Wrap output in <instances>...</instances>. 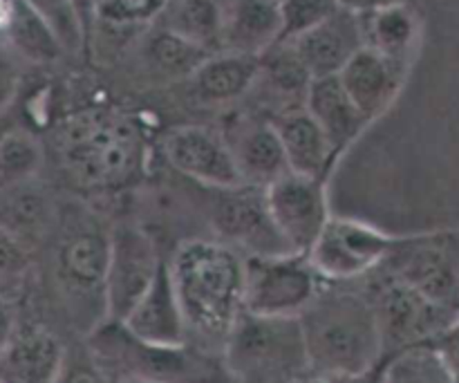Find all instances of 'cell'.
I'll use <instances>...</instances> for the list:
<instances>
[{"label": "cell", "instance_id": "6da1fadb", "mask_svg": "<svg viewBox=\"0 0 459 383\" xmlns=\"http://www.w3.org/2000/svg\"><path fill=\"white\" fill-rule=\"evenodd\" d=\"M169 263L188 344L222 354L229 332L245 312V256L215 238H191Z\"/></svg>", "mask_w": 459, "mask_h": 383}, {"label": "cell", "instance_id": "7a4b0ae2", "mask_svg": "<svg viewBox=\"0 0 459 383\" xmlns=\"http://www.w3.org/2000/svg\"><path fill=\"white\" fill-rule=\"evenodd\" d=\"M67 178L88 193H115L142 179L148 148L137 121L115 108H85L58 128Z\"/></svg>", "mask_w": 459, "mask_h": 383}, {"label": "cell", "instance_id": "3957f363", "mask_svg": "<svg viewBox=\"0 0 459 383\" xmlns=\"http://www.w3.org/2000/svg\"><path fill=\"white\" fill-rule=\"evenodd\" d=\"M354 283H323L300 314L309 368L336 379H352L384 361L379 323L366 290Z\"/></svg>", "mask_w": 459, "mask_h": 383}, {"label": "cell", "instance_id": "277c9868", "mask_svg": "<svg viewBox=\"0 0 459 383\" xmlns=\"http://www.w3.org/2000/svg\"><path fill=\"white\" fill-rule=\"evenodd\" d=\"M110 229L88 206L72 205L58 211L56 240L52 249V276L58 294L85 336L108 321L106 269Z\"/></svg>", "mask_w": 459, "mask_h": 383}, {"label": "cell", "instance_id": "5b68a950", "mask_svg": "<svg viewBox=\"0 0 459 383\" xmlns=\"http://www.w3.org/2000/svg\"><path fill=\"white\" fill-rule=\"evenodd\" d=\"M85 344L117 381L233 383L224 368L222 354L193 344H148L137 339L121 321H103L85 336Z\"/></svg>", "mask_w": 459, "mask_h": 383}, {"label": "cell", "instance_id": "8992f818", "mask_svg": "<svg viewBox=\"0 0 459 383\" xmlns=\"http://www.w3.org/2000/svg\"><path fill=\"white\" fill-rule=\"evenodd\" d=\"M222 361L233 383H294L312 370L300 318L247 309L229 332Z\"/></svg>", "mask_w": 459, "mask_h": 383}, {"label": "cell", "instance_id": "52a82bcc", "mask_svg": "<svg viewBox=\"0 0 459 383\" xmlns=\"http://www.w3.org/2000/svg\"><path fill=\"white\" fill-rule=\"evenodd\" d=\"M363 290L375 308L384 357H393L415 345L433 344L455 321L459 312V308H448L426 299L384 269H377L363 278Z\"/></svg>", "mask_w": 459, "mask_h": 383}, {"label": "cell", "instance_id": "ba28073f", "mask_svg": "<svg viewBox=\"0 0 459 383\" xmlns=\"http://www.w3.org/2000/svg\"><path fill=\"white\" fill-rule=\"evenodd\" d=\"M323 283L307 254L287 251L276 256H247L245 309L260 317L300 318Z\"/></svg>", "mask_w": 459, "mask_h": 383}, {"label": "cell", "instance_id": "9c48e42d", "mask_svg": "<svg viewBox=\"0 0 459 383\" xmlns=\"http://www.w3.org/2000/svg\"><path fill=\"white\" fill-rule=\"evenodd\" d=\"M379 269L435 303L459 308V231L394 238Z\"/></svg>", "mask_w": 459, "mask_h": 383}, {"label": "cell", "instance_id": "30bf717a", "mask_svg": "<svg viewBox=\"0 0 459 383\" xmlns=\"http://www.w3.org/2000/svg\"><path fill=\"white\" fill-rule=\"evenodd\" d=\"M394 236L354 218L332 215L307 258L325 283H359L384 265Z\"/></svg>", "mask_w": 459, "mask_h": 383}, {"label": "cell", "instance_id": "8fae6325", "mask_svg": "<svg viewBox=\"0 0 459 383\" xmlns=\"http://www.w3.org/2000/svg\"><path fill=\"white\" fill-rule=\"evenodd\" d=\"M161 260L155 238L142 224H112L106 269V312L110 321L128 317L155 281Z\"/></svg>", "mask_w": 459, "mask_h": 383}, {"label": "cell", "instance_id": "7c38bea8", "mask_svg": "<svg viewBox=\"0 0 459 383\" xmlns=\"http://www.w3.org/2000/svg\"><path fill=\"white\" fill-rule=\"evenodd\" d=\"M218 202L211 211L215 240L233 247L242 256H276L291 251L273 224L264 188L242 184L236 188H215Z\"/></svg>", "mask_w": 459, "mask_h": 383}, {"label": "cell", "instance_id": "4fadbf2b", "mask_svg": "<svg viewBox=\"0 0 459 383\" xmlns=\"http://www.w3.org/2000/svg\"><path fill=\"white\" fill-rule=\"evenodd\" d=\"M264 200L287 247L299 254H307L332 218L325 179L321 178L290 170L264 188Z\"/></svg>", "mask_w": 459, "mask_h": 383}, {"label": "cell", "instance_id": "5bb4252c", "mask_svg": "<svg viewBox=\"0 0 459 383\" xmlns=\"http://www.w3.org/2000/svg\"><path fill=\"white\" fill-rule=\"evenodd\" d=\"M164 157L179 175L206 188L242 187L236 157L222 133L206 126H178L164 137Z\"/></svg>", "mask_w": 459, "mask_h": 383}, {"label": "cell", "instance_id": "9a60e30c", "mask_svg": "<svg viewBox=\"0 0 459 383\" xmlns=\"http://www.w3.org/2000/svg\"><path fill=\"white\" fill-rule=\"evenodd\" d=\"M290 45L312 79L336 76L366 48L361 16L339 7L327 21L290 40Z\"/></svg>", "mask_w": 459, "mask_h": 383}, {"label": "cell", "instance_id": "2e32d148", "mask_svg": "<svg viewBox=\"0 0 459 383\" xmlns=\"http://www.w3.org/2000/svg\"><path fill=\"white\" fill-rule=\"evenodd\" d=\"M67 345L43 323H18L0 354V383H54Z\"/></svg>", "mask_w": 459, "mask_h": 383}, {"label": "cell", "instance_id": "e0dca14e", "mask_svg": "<svg viewBox=\"0 0 459 383\" xmlns=\"http://www.w3.org/2000/svg\"><path fill=\"white\" fill-rule=\"evenodd\" d=\"M126 327L137 339L157 345H182L188 344L186 318H184L182 303L175 290L173 274L169 260H161L155 281L139 299V303L130 309L124 318Z\"/></svg>", "mask_w": 459, "mask_h": 383}, {"label": "cell", "instance_id": "ac0fdd59", "mask_svg": "<svg viewBox=\"0 0 459 383\" xmlns=\"http://www.w3.org/2000/svg\"><path fill=\"white\" fill-rule=\"evenodd\" d=\"M408 67L390 61L372 48H363L348 65L341 70L339 79L345 85L359 110L370 121L379 119L402 90Z\"/></svg>", "mask_w": 459, "mask_h": 383}, {"label": "cell", "instance_id": "d6986e66", "mask_svg": "<svg viewBox=\"0 0 459 383\" xmlns=\"http://www.w3.org/2000/svg\"><path fill=\"white\" fill-rule=\"evenodd\" d=\"M227 142L236 157L242 182L249 187L267 188L278 178L290 173L281 137L269 117L267 119L251 117V119L238 121L233 124L231 137H227Z\"/></svg>", "mask_w": 459, "mask_h": 383}, {"label": "cell", "instance_id": "ffe728a7", "mask_svg": "<svg viewBox=\"0 0 459 383\" xmlns=\"http://www.w3.org/2000/svg\"><path fill=\"white\" fill-rule=\"evenodd\" d=\"M281 3L222 0V52L263 57L281 43Z\"/></svg>", "mask_w": 459, "mask_h": 383}, {"label": "cell", "instance_id": "44dd1931", "mask_svg": "<svg viewBox=\"0 0 459 383\" xmlns=\"http://www.w3.org/2000/svg\"><path fill=\"white\" fill-rule=\"evenodd\" d=\"M305 110L321 126L336 157L343 155L361 137L363 130L372 124L352 101L345 85L341 83L339 74L312 79L307 97H305Z\"/></svg>", "mask_w": 459, "mask_h": 383}, {"label": "cell", "instance_id": "7402d4cb", "mask_svg": "<svg viewBox=\"0 0 459 383\" xmlns=\"http://www.w3.org/2000/svg\"><path fill=\"white\" fill-rule=\"evenodd\" d=\"M260 74V57L215 52L202 61L186 81L193 99L202 106H227L247 97Z\"/></svg>", "mask_w": 459, "mask_h": 383}, {"label": "cell", "instance_id": "603a6c76", "mask_svg": "<svg viewBox=\"0 0 459 383\" xmlns=\"http://www.w3.org/2000/svg\"><path fill=\"white\" fill-rule=\"evenodd\" d=\"M272 121L278 137H281L290 170L325 179L332 164L339 157L334 155L330 139L325 137L321 126L314 121V117L305 110V106L281 112V115L272 117Z\"/></svg>", "mask_w": 459, "mask_h": 383}, {"label": "cell", "instance_id": "cb8c5ba5", "mask_svg": "<svg viewBox=\"0 0 459 383\" xmlns=\"http://www.w3.org/2000/svg\"><path fill=\"white\" fill-rule=\"evenodd\" d=\"M58 209L45 188L34 182L0 188V227L34 249L54 231Z\"/></svg>", "mask_w": 459, "mask_h": 383}, {"label": "cell", "instance_id": "d4e9b609", "mask_svg": "<svg viewBox=\"0 0 459 383\" xmlns=\"http://www.w3.org/2000/svg\"><path fill=\"white\" fill-rule=\"evenodd\" d=\"M363 36L368 48L377 49L390 61L411 67L415 49L420 45L421 21L411 3H399L361 16Z\"/></svg>", "mask_w": 459, "mask_h": 383}, {"label": "cell", "instance_id": "484cf974", "mask_svg": "<svg viewBox=\"0 0 459 383\" xmlns=\"http://www.w3.org/2000/svg\"><path fill=\"white\" fill-rule=\"evenodd\" d=\"M206 57H211V54L197 48V45L184 40L182 36L164 30L157 22L143 36L142 43H139V61H142V67L157 83L188 81Z\"/></svg>", "mask_w": 459, "mask_h": 383}, {"label": "cell", "instance_id": "4316f807", "mask_svg": "<svg viewBox=\"0 0 459 383\" xmlns=\"http://www.w3.org/2000/svg\"><path fill=\"white\" fill-rule=\"evenodd\" d=\"M157 25L204 52H222V0H166Z\"/></svg>", "mask_w": 459, "mask_h": 383}, {"label": "cell", "instance_id": "83f0119b", "mask_svg": "<svg viewBox=\"0 0 459 383\" xmlns=\"http://www.w3.org/2000/svg\"><path fill=\"white\" fill-rule=\"evenodd\" d=\"M45 164L43 144L22 128L0 135V188L34 182Z\"/></svg>", "mask_w": 459, "mask_h": 383}, {"label": "cell", "instance_id": "f1b7e54d", "mask_svg": "<svg viewBox=\"0 0 459 383\" xmlns=\"http://www.w3.org/2000/svg\"><path fill=\"white\" fill-rule=\"evenodd\" d=\"M384 383H455L433 344L415 345L385 357Z\"/></svg>", "mask_w": 459, "mask_h": 383}, {"label": "cell", "instance_id": "f546056e", "mask_svg": "<svg viewBox=\"0 0 459 383\" xmlns=\"http://www.w3.org/2000/svg\"><path fill=\"white\" fill-rule=\"evenodd\" d=\"M34 274V256L21 238L0 227V299L16 303L25 296Z\"/></svg>", "mask_w": 459, "mask_h": 383}, {"label": "cell", "instance_id": "4dcf8cb0", "mask_svg": "<svg viewBox=\"0 0 459 383\" xmlns=\"http://www.w3.org/2000/svg\"><path fill=\"white\" fill-rule=\"evenodd\" d=\"M27 7L49 27L65 54H81L88 34L72 0H25Z\"/></svg>", "mask_w": 459, "mask_h": 383}, {"label": "cell", "instance_id": "1f68e13d", "mask_svg": "<svg viewBox=\"0 0 459 383\" xmlns=\"http://www.w3.org/2000/svg\"><path fill=\"white\" fill-rule=\"evenodd\" d=\"M166 7V0H101L94 27L110 30H139L155 25ZM92 27V30H94Z\"/></svg>", "mask_w": 459, "mask_h": 383}, {"label": "cell", "instance_id": "d6a6232c", "mask_svg": "<svg viewBox=\"0 0 459 383\" xmlns=\"http://www.w3.org/2000/svg\"><path fill=\"white\" fill-rule=\"evenodd\" d=\"M339 7V0H282L281 43H290V40L307 34L309 30L327 21Z\"/></svg>", "mask_w": 459, "mask_h": 383}, {"label": "cell", "instance_id": "836d02e7", "mask_svg": "<svg viewBox=\"0 0 459 383\" xmlns=\"http://www.w3.org/2000/svg\"><path fill=\"white\" fill-rule=\"evenodd\" d=\"M54 383H119L110 372L106 370L97 354L90 350V345L79 344L70 345L65 350V359H63L61 372H58Z\"/></svg>", "mask_w": 459, "mask_h": 383}, {"label": "cell", "instance_id": "e575fe53", "mask_svg": "<svg viewBox=\"0 0 459 383\" xmlns=\"http://www.w3.org/2000/svg\"><path fill=\"white\" fill-rule=\"evenodd\" d=\"M21 85V61L0 45V112L13 101Z\"/></svg>", "mask_w": 459, "mask_h": 383}, {"label": "cell", "instance_id": "d590c367", "mask_svg": "<svg viewBox=\"0 0 459 383\" xmlns=\"http://www.w3.org/2000/svg\"><path fill=\"white\" fill-rule=\"evenodd\" d=\"M433 348L437 350L439 359L444 361V366H446L453 381L459 383V312L455 321L433 341Z\"/></svg>", "mask_w": 459, "mask_h": 383}, {"label": "cell", "instance_id": "8d00e7d4", "mask_svg": "<svg viewBox=\"0 0 459 383\" xmlns=\"http://www.w3.org/2000/svg\"><path fill=\"white\" fill-rule=\"evenodd\" d=\"M16 326L18 321H16V309H13V303L0 299V354H3V350L7 348Z\"/></svg>", "mask_w": 459, "mask_h": 383}, {"label": "cell", "instance_id": "74e56055", "mask_svg": "<svg viewBox=\"0 0 459 383\" xmlns=\"http://www.w3.org/2000/svg\"><path fill=\"white\" fill-rule=\"evenodd\" d=\"M408 3V0H339V4L348 12L359 13V16H366V13H375L379 9L393 7V4Z\"/></svg>", "mask_w": 459, "mask_h": 383}, {"label": "cell", "instance_id": "f35d334b", "mask_svg": "<svg viewBox=\"0 0 459 383\" xmlns=\"http://www.w3.org/2000/svg\"><path fill=\"white\" fill-rule=\"evenodd\" d=\"M99 3H101V0H72V4H74L76 13H79L81 22H83L85 34H88V40H90V34H92L94 21H97Z\"/></svg>", "mask_w": 459, "mask_h": 383}, {"label": "cell", "instance_id": "ab89813d", "mask_svg": "<svg viewBox=\"0 0 459 383\" xmlns=\"http://www.w3.org/2000/svg\"><path fill=\"white\" fill-rule=\"evenodd\" d=\"M384 361H381L379 366L372 368V370L363 372V375L352 377V379H345V383H384Z\"/></svg>", "mask_w": 459, "mask_h": 383}, {"label": "cell", "instance_id": "60d3db41", "mask_svg": "<svg viewBox=\"0 0 459 383\" xmlns=\"http://www.w3.org/2000/svg\"><path fill=\"white\" fill-rule=\"evenodd\" d=\"M294 383H345V379H336V377H327V375H321V372L309 370L307 375H303Z\"/></svg>", "mask_w": 459, "mask_h": 383}, {"label": "cell", "instance_id": "b9f144b4", "mask_svg": "<svg viewBox=\"0 0 459 383\" xmlns=\"http://www.w3.org/2000/svg\"><path fill=\"white\" fill-rule=\"evenodd\" d=\"M119 383H152V381H142V379H124V381H119Z\"/></svg>", "mask_w": 459, "mask_h": 383}, {"label": "cell", "instance_id": "7bdbcfd3", "mask_svg": "<svg viewBox=\"0 0 459 383\" xmlns=\"http://www.w3.org/2000/svg\"><path fill=\"white\" fill-rule=\"evenodd\" d=\"M273 3H282V0H273Z\"/></svg>", "mask_w": 459, "mask_h": 383}]
</instances>
